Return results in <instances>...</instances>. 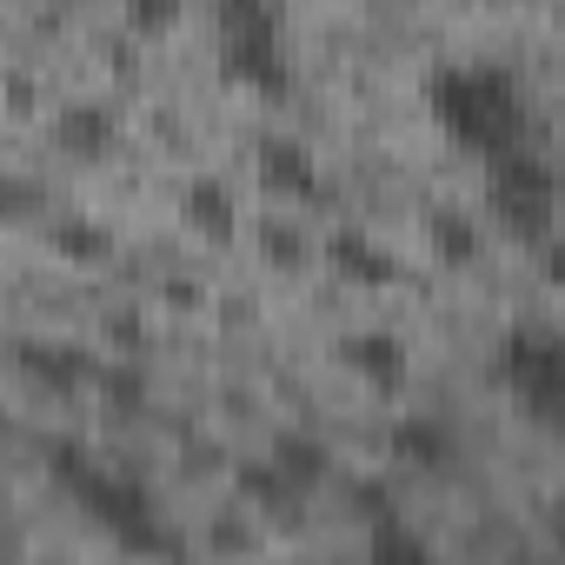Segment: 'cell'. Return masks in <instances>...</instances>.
Here are the masks:
<instances>
[{
  "label": "cell",
  "mask_w": 565,
  "mask_h": 565,
  "mask_svg": "<svg viewBox=\"0 0 565 565\" xmlns=\"http://www.w3.org/2000/svg\"><path fill=\"white\" fill-rule=\"evenodd\" d=\"M426 114L459 153H479V160L532 140L525 81L512 67H499V61H446V67H433L426 74Z\"/></svg>",
  "instance_id": "obj_1"
},
{
  "label": "cell",
  "mask_w": 565,
  "mask_h": 565,
  "mask_svg": "<svg viewBox=\"0 0 565 565\" xmlns=\"http://www.w3.org/2000/svg\"><path fill=\"white\" fill-rule=\"evenodd\" d=\"M54 479H61V486L74 492V505H81L87 519H100L127 552H173V545H180L173 532H160L153 492H147L140 479H127V472L94 466L81 446H54Z\"/></svg>",
  "instance_id": "obj_2"
},
{
  "label": "cell",
  "mask_w": 565,
  "mask_h": 565,
  "mask_svg": "<svg viewBox=\"0 0 565 565\" xmlns=\"http://www.w3.org/2000/svg\"><path fill=\"white\" fill-rule=\"evenodd\" d=\"M213 34H220V74L233 87H253L259 100L294 94L287 28H279L273 0H213Z\"/></svg>",
  "instance_id": "obj_3"
},
{
  "label": "cell",
  "mask_w": 565,
  "mask_h": 565,
  "mask_svg": "<svg viewBox=\"0 0 565 565\" xmlns=\"http://www.w3.org/2000/svg\"><path fill=\"white\" fill-rule=\"evenodd\" d=\"M486 206L519 246H545L552 226H558V173H552V160L532 140L492 153L486 160Z\"/></svg>",
  "instance_id": "obj_4"
},
{
  "label": "cell",
  "mask_w": 565,
  "mask_h": 565,
  "mask_svg": "<svg viewBox=\"0 0 565 565\" xmlns=\"http://www.w3.org/2000/svg\"><path fill=\"white\" fill-rule=\"evenodd\" d=\"M492 380L539 419V426H558L565 413V347L552 327H512L499 347H492Z\"/></svg>",
  "instance_id": "obj_5"
},
{
  "label": "cell",
  "mask_w": 565,
  "mask_h": 565,
  "mask_svg": "<svg viewBox=\"0 0 565 565\" xmlns=\"http://www.w3.org/2000/svg\"><path fill=\"white\" fill-rule=\"evenodd\" d=\"M253 173H259V186L273 200H320L327 193V173H320L313 147L294 140V134H266L259 153H253Z\"/></svg>",
  "instance_id": "obj_6"
},
{
  "label": "cell",
  "mask_w": 565,
  "mask_h": 565,
  "mask_svg": "<svg viewBox=\"0 0 565 565\" xmlns=\"http://www.w3.org/2000/svg\"><path fill=\"white\" fill-rule=\"evenodd\" d=\"M340 360H347V373H360L373 393H399L406 386V373H413V360H406V340H393V333H380V327H366V333H347L340 340Z\"/></svg>",
  "instance_id": "obj_7"
},
{
  "label": "cell",
  "mask_w": 565,
  "mask_h": 565,
  "mask_svg": "<svg viewBox=\"0 0 565 565\" xmlns=\"http://www.w3.org/2000/svg\"><path fill=\"white\" fill-rule=\"evenodd\" d=\"M393 459L413 466V472H446L459 459V433L439 419V413H406L393 426Z\"/></svg>",
  "instance_id": "obj_8"
},
{
  "label": "cell",
  "mask_w": 565,
  "mask_h": 565,
  "mask_svg": "<svg viewBox=\"0 0 565 565\" xmlns=\"http://www.w3.org/2000/svg\"><path fill=\"white\" fill-rule=\"evenodd\" d=\"M180 220H186L200 239H233V233H239V200H233L226 180L193 173V180L180 186Z\"/></svg>",
  "instance_id": "obj_9"
},
{
  "label": "cell",
  "mask_w": 565,
  "mask_h": 565,
  "mask_svg": "<svg viewBox=\"0 0 565 565\" xmlns=\"http://www.w3.org/2000/svg\"><path fill=\"white\" fill-rule=\"evenodd\" d=\"M327 259L340 266V279H353V287H393V279H399V259L373 233H353V226L327 239Z\"/></svg>",
  "instance_id": "obj_10"
},
{
  "label": "cell",
  "mask_w": 565,
  "mask_h": 565,
  "mask_svg": "<svg viewBox=\"0 0 565 565\" xmlns=\"http://www.w3.org/2000/svg\"><path fill=\"white\" fill-rule=\"evenodd\" d=\"M21 366H28V380H41V386H54V393H81L100 366L81 353V347H67V340H34V347H21Z\"/></svg>",
  "instance_id": "obj_11"
},
{
  "label": "cell",
  "mask_w": 565,
  "mask_h": 565,
  "mask_svg": "<svg viewBox=\"0 0 565 565\" xmlns=\"http://www.w3.org/2000/svg\"><path fill=\"white\" fill-rule=\"evenodd\" d=\"M266 466H273L279 479H287V486H294L300 499H307V492H313V486H320V479L333 472V452H327V446H320L313 433H287V439H273Z\"/></svg>",
  "instance_id": "obj_12"
},
{
  "label": "cell",
  "mask_w": 565,
  "mask_h": 565,
  "mask_svg": "<svg viewBox=\"0 0 565 565\" xmlns=\"http://www.w3.org/2000/svg\"><path fill=\"white\" fill-rule=\"evenodd\" d=\"M114 114L107 107H94V100H81V107H67L61 114V127H54V140H61V153L67 160H107L114 153Z\"/></svg>",
  "instance_id": "obj_13"
},
{
  "label": "cell",
  "mask_w": 565,
  "mask_h": 565,
  "mask_svg": "<svg viewBox=\"0 0 565 565\" xmlns=\"http://www.w3.org/2000/svg\"><path fill=\"white\" fill-rule=\"evenodd\" d=\"M426 239H433V259L439 266H472L479 259V226L466 213H433L426 220Z\"/></svg>",
  "instance_id": "obj_14"
},
{
  "label": "cell",
  "mask_w": 565,
  "mask_h": 565,
  "mask_svg": "<svg viewBox=\"0 0 565 565\" xmlns=\"http://www.w3.org/2000/svg\"><path fill=\"white\" fill-rule=\"evenodd\" d=\"M366 552H373V558H426L433 545L406 525V512H393V505H386V512H373V519H366Z\"/></svg>",
  "instance_id": "obj_15"
},
{
  "label": "cell",
  "mask_w": 565,
  "mask_h": 565,
  "mask_svg": "<svg viewBox=\"0 0 565 565\" xmlns=\"http://www.w3.org/2000/svg\"><path fill=\"white\" fill-rule=\"evenodd\" d=\"M107 246H114V239H107V226H81V220H74V226H61V233H54V253H61V259H74V266H100V259H107Z\"/></svg>",
  "instance_id": "obj_16"
},
{
  "label": "cell",
  "mask_w": 565,
  "mask_h": 565,
  "mask_svg": "<svg viewBox=\"0 0 565 565\" xmlns=\"http://www.w3.org/2000/svg\"><path fill=\"white\" fill-rule=\"evenodd\" d=\"M180 14H186V0H127V28H134V34H147V41L173 34V28H180Z\"/></svg>",
  "instance_id": "obj_17"
},
{
  "label": "cell",
  "mask_w": 565,
  "mask_h": 565,
  "mask_svg": "<svg viewBox=\"0 0 565 565\" xmlns=\"http://www.w3.org/2000/svg\"><path fill=\"white\" fill-rule=\"evenodd\" d=\"M0 213H41V186H21V180H0Z\"/></svg>",
  "instance_id": "obj_18"
}]
</instances>
